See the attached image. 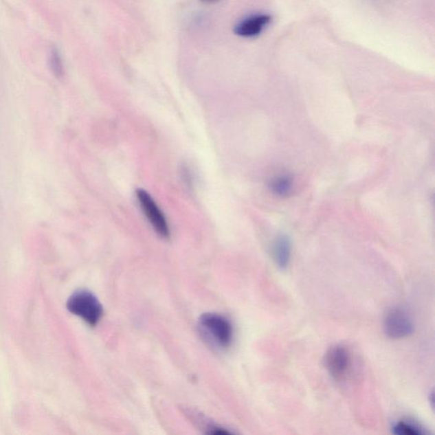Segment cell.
<instances>
[{
    "label": "cell",
    "mask_w": 435,
    "mask_h": 435,
    "mask_svg": "<svg viewBox=\"0 0 435 435\" xmlns=\"http://www.w3.org/2000/svg\"><path fill=\"white\" fill-rule=\"evenodd\" d=\"M199 328L208 344L219 350H226L233 342L232 322L218 313H205L199 320Z\"/></svg>",
    "instance_id": "6da1fadb"
},
{
    "label": "cell",
    "mask_w": 435,
    "mask_h": 435,
    "mask_svg": "<svg viewBox=\"0 0 435 435\" xmlns=\"http://www.w3.org/2000/svg\"><path fill=\"white\" fill-rule=\"evenodd\" d=\"M67 310L91 326H96L104 314L102 304L89 291L79 290L68 298Z\"/></svg>",
    "instance_id": "7a4b0ae2"
},
{
    "label": "cell",
    "mask_w": 435,
    "mask_h": 435,
    "mask_svg": "<svg viewBox=\"0 0 435 435\" xmlns=\"http://www.w3.org/2000/svg\"><path fill=\"white\" fill-rule=\"evenodd\" d=\"M136 197L143 213L145 214L157 235L164 239L170 238V230L167 219L150 194L145 190L138 189L136 190Z\"/></svg>",
    "instance_id": "3957f363"
},
{
    "label": "cell",
    "mask_w": 435,
    "mask_h": 435,
    "mask_svg": "<svg viewBox=\"0 0 435 435\" xmlns=\"http://www.w3.org/2000/svg\"><path fill=\"white\" fill-rule=\"evenodd\" d=\"M383 330L390 339H405L414 333V323L403 309L394 308L387 313L384 318Z\"/></svg>",
    "instance_id": "277c9868"
},
{
    "label": "cell",
    "mask_w": 435,
    "mask_h": 435,
    "mask_svg": "<svg viewBox=\"0 0 435 435\" xmlns=\"http://www.w3.org/2000/svg\"><path fill=\"white\" fill-rule=\"evenodd\" d=\"M350 354L344 345H334L326 355L325 365L327 372L335 380L344 379L350 366Z\"/></svg>",
    "instance_id": "5b68a950"
},
{
    "label": "cell",
    "mask_w": 435,
    "mask_h": 435,
    "mask_svg": "<svg viewBox=\"0 0 435 435\" xmlns=\"http://www.w3.org/2000/svg\"><path fill=\"white\" fill-rule=\"evenodd\" d=\"M271 23V16L267 14H256L245 18L234 27V32L243 38H254L262 32Z\"/></svg>",
    "instance_id": "8992f818"
},
{
    "label": "cell",
    "mask_w": 435,
    "mask_h": 435,
    "mask_svg": "<svg viewBox=\"0 0 435 435\" xmlns=\"http://www.w3.org/2000/svg\"><path fill=\"white\" fill-rule=\"evenodd\" d=\"M184 414L188 418L189 420L195 424L199 429L204 431L205 434L212 435H225L231 434L229 430H226L225 427L217 425L213 421L208 419L206 416L203 415L202 413L196 411V410L186 408L183 409Z\"/></svg>",
    "instance_id": "52a82bcc"
},
{
    "label": "cell",
    "mask_w": 435,
    "mask_h": 435,
    "mask_svg": "<svg viewBox=\"0 0 435 435\" xmlns=\"http://www.w3.org/2000/svg\"><path fill=\"white\" fill-rule=\"evenodd\" d=\"M273 258L280 269H285L290 264L292 243L287 235H279L273 244Z\"/></svg>",
    "instance_id": "ba28073f"
},
{
    "label": "cell",
    "mask_w": 435,
    "mask_h": 435,
    "mask_svg": "<svg viewBox=\"0 0 435 435\" xmlns=\"http://www.w3.org/2000/svg\"><path fill=\"white\" fill-rule=\"evenodd\" d=\"M392 432L397 435H425L427 432L423 427L410 421H399L392 427Z\"/></svg>",
    "instance_id": "9c48e42d"
},
{
    "label": "cell",
    "mask_w": 435,
    "mask_h": 435,
    "mask_svg": "<svg viewBox=\"0 0 435 435\" xmlns=\"http://www.w3.org/2000/svg\"><path fill=\"white\" fill-rule=\"evenodd\" d=\"M272 192L279 197L289 195L293 189V181L289 176L282 175L276 177L271 181Z\"/></svg>",
    "instance_id": "30bf717a"
},
{
    "label": "cell",
    "mask_w": 435,
    "mask_h": 435,
    "mask_svg": "<svg viewBox=\"0 0 435 435\" xmlns=\"http://www.w3.org/2000/svg\"><path fill=\"white\" fill-rule=\"evenodd\" d=\"M49 64L50 70H52L56 78H60L64 76L65 69L63 57L60 56L59 50L56 48H53L50 50Z\"/></svg>",
    "instance_id": "8fae6325"
},
{
    "label": "cell",
    "mask_w": 435,
    "mask_h": 435,
    "mask_svg": "<svg viewBox=\"0 0 435 435\" xmlns=\"http://www.w3.org/2000/svg\"><path fill=\"white\" fill-rule=\"evenodd\" d=\"M203 1H212V0H203Z\"/></svg>",
    "instance_id": "7c38bea8"
}]
</instances>
